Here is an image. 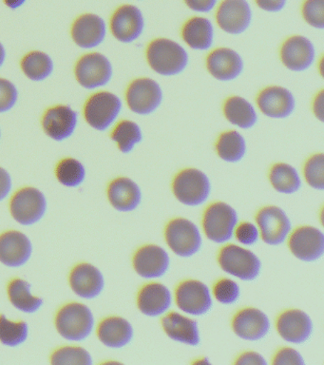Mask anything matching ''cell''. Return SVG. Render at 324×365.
<instances>
[{
  "label": "cell",
  "mask_w": 324,
  "mask_h": 365,
  "mask_svg": "<svg viewBox=\"0 0 324 365\" xmlns=\"http://www.w3.org/2000/svg\"><path fill=\"white\" fill-rule=\"evenodd\" d=\"M281 63L293 73L310 70L317 58V48L307 36L296 34L284 40L280 48Z\"/></svg>",
  "instance_id": "30bf717a"
},
{
  "label": "cell",
  "mask_w": 324,
  "mask_h": 365,
  "mask_svg": "<svg viewBox=\"0 0 324 365\" xmlns=\"http://www.w3.org/2000/svg\"><path fill=\"white\" fill-rule=\"evenodd\" d=\"M324 91L320 90L315 94L312 102V111L315 118L323 123L324 121Z\"/></svg>",
  "instance_id": "f907efd6"
},
{
  "label": "cell",
  "mask_w": 324,
  "mask_h": 365,
  "mask_svg": "<svg viewBox=\"0 0 324 365\" xmlns=\"http://www.w3.org/2000/svg\"><path fill=\"white\" fill-rule=\"evenodd\" d=\"M78 114L70 106L58 105L50 108L42 119L45 133L55 141H64L75 133Z\"/></svg>",
  "instance_id": "603a6c76"
},
{
  "label": "cell",
  "mask_w": 324,
  "mask_h": 365,
  "mask_svg": "<svg viewBox=\"0 0 324 365\" xmlns=\"http://www.w3.org/2000/svg\"><path fill=\"white\" fill-rule=\"evenodd\" d=\"M29 335V327L25 322H13L0 315V342L9 347L24 344Z\"/></svg>",
  "instance_id": "74e56055"
},
{
  "label": "cell",
  "mask_w": 324,
  "mask_h": 365,
  "mask_svg": "<svg viewBox=\"0 0 324 365\" xmlns=\"http://www.w3.org/2000/svg\"><path fill=\"white\" fill-rule=\"evenodd\" d=\"M53 59L43 51H35L29 53L21 61V68L25 76L33 81H43L53 73Z\"/></svg>",
  "instance_id": "d590c367"
},
{
  "label": "cell",
  "mask_w": 324,
  "mask_h": 365,
  "mask_svg": "<svg viewBox=\"0 0 324 365\" xmlns=\"http://www.w3.org/2000/svg\"><path fill=\"white\" fill-rule=\"evenodd\" d=\"M19 91L8 79L0 78V113L12 110L18 102Z\"/></svg>",
  "instance_id": "7bdbcfd3"
},
{
  "label": "cell",
  "mask_w": 324,
  "mask_h": 365,
  "mask_svg": "<svg viewBox=\"0 0 324 365\" xmlns=\"http://www.w3.org/2000/svg\"><path fill=\"white\" fill-rule=\"evenodd\" d=\"M70 288L80 298L92 299L100 295L105 287L103 274L95 265L79 264L73 268L69 278Z\"/></svg>",
  "instance_id": "cb8c5ba5"
},
{
  "label": "cell",
  "mask_w": 324,
  "mask_h": 365,
  "mask_svg": "<svg viewBox=\"0 0 324 365\" xmlns=\"http://www.w3.org/2000/svg\"><path fill=\"white\" fill-rule=\"evenodd\" d=\"M172 192L181 204L199 207L204 204L211 194V182L204 171L187 168L179 171L172 180Z\"/></svg>",
  "instance_id": "3957f363"
},
{
  "label": "cell",
  "mask_w": 324,
  "mask_h": 365,
  "mask_svg": "<svg viewBox=\"0 0 324 365\" xmlns=\"http://www.w3.org/2000/svg\"><path fill=\"white\" fill-rule=\"evenodd\" d=\"M5 4L12 10H16L26 2V0H4Z\"/></svg>",
  "instance_id": "816d5d0a"
},
{
  "label": "cell",
  "mask_w": 324,
  "mask_h": 365,
  "mask_svg": "<svg viewBox=\"0 0 324 365\" xmlns=\"http://www.w3.org/2000/svg\"><path fill=\"white\" fill-rule=\"evenodd\" d=\"M135 331L132 324L122 317H109L104 319L98 327L99 341L107 347L123 348L132 341Z\"/></svg>",
  "instance_id": "4dcf8cb0"
},
{
  "label": "cell",
  "mask_w": 324,
  "mask_h": 365,
  "mask_svg": "<svg viewBox=\"0 0 324 365\" xmlns=\"http://www.w3.org/2000/svg\"><path fill=\"white\" fill-rule=\"evenodd\" d=\"M146 21L143 11L132 4L122 5L110 19L113 37L124 44L135 42L143 36Z\"/></svg>",
  "instance_id": "2e32d148"
},
{
  "label": "cell",
  "mask_w": 324,
  "mask_h": 365,
  "mask_svg": "<svg viewBox=\"0 0 324 365\" xmlns=\"http://www.w3.org/2000/svg\"><path fill=\"white\" fill-rule=\"evenodd\" d=\"M32 253V242L21 231L9 230L0 235V262L6 267H23Z\"/></svg>",
  "instance_id": "7402d4cb"
},
{
  "label": "cell",
  "mask_w": 324,
  "mask_h": 365,
  "mask_svg": "<svg viewBox=\"0 0 324 365\" xmlns=\"http://www.w3.org/2000/svg\"><path fill=\"white\" fill-rule=\"evenodd\" d=\"M0 137H1V131H0Z\"/></svg>",
  "instance_id": "db71d44e"
},
{
  "label": "cell",
  "mask_w": 324,
  "mask_h": 365,
  "mask_svg": "<svg viewBox=\"0 0 324 365\" xmlns=\"http://www.w3.org/2000/svg\"><path fill=\"white\" fill-rule=\"evenodd\" d=\"M55 322L59 335L65 339L81 341L92 334L95 327V317L87 305L70 302L58 311Z\"/></svg>",
  "instance_id": "7a4b0ae2"
},
{
  "label": "cell",
  "mask_w": 324,
  "mask_h": 365,
  "mask_svg": "<svg viewBox=\"0 0 324 365\" xmlns=\"http://www.w3.org/2000/svg\"><path fill=\"white\" fill-rule=\"evenodd\" d=\"M5 58H6V51H5L4 46L0 42V68L4 66Z\"/></svg>",
  "instance_id": "f5cc1de1"
},
{
  "label": "cell",
  "mask_w": 324,
  "mask_h": 365,
  "mask_svg": "<svg viewBox=\"0 0 324 365\" xmlns=\"http://www.w3.org/2000/svg\"><path fill=\"white\" fill-rule=\"evenodd\" d=\"M234 235L239 242L244 245H253L260 238L258 228L250 222H241L236 225Z\"/></svg>",
  "instance_id": "ee69618b"
},
{
  "label": "cell",
  "mask_w": 324,
  "mask_h": 365,
  "mask_svg": "<svg viewBox=\"0 0 324 365\" xmlns=\"http://www.w3.org/2000/svg\"><path fill=\"white\" fill-rule=\"evenodd\" d=\"M56 176L65 187H79L86 178V168L78 159L65 158L56 165Z\"/></svg>",
  "instance_id": "8d00e7d4"
},
{
  "label": "cell",
  "mask_w": 324,
  "mask_h": 365,
  "mask_svg": "<svg viewBox=\"0 0 324 365\" xmlns=\"http://www.w3.org/2000/svg\"><path fill=\"white\" fill-rule=\"evenodd\" d=\"M122 108L120 97L110 91H99L93 94L85 104V119L95 130L105 131L115 124Z\"/></svg>",
  "instance_id": "ba28073f"
},
{
  "label": "cell",
  "mask_w": 324,
  "mask_h": 365,
  "mask_svg": "<svg viewBox=\"0 0 324 365\" xmlns=\"http://www.w3.org/2000/svg\"><path fill=\"white\" fill-rule=\"evenodd\" d=\"M261 240L268 245L283 244L291 232V221L286 211L276 205L261 207L256 214Z\"/></svg>",
  "instance_id": "5bb4252c"
},
{
  "label": "cell",
  "mask_w": 324,
  "mask_h": 365,
  "mask_svg": "<svg viewBox=\"0 0 324 365\" xmlns=\"http://www.w3.org/2000/svg\"><path fill=\"white\" fill-rule=\"evenodd\" d=\"M147 65L158 76H180L189 65V53L180 43L167 37H157L147 44Z\"/></svg>",
  "instance_id": "6da1fadb"
},
{
  "label": "cell",
  "mask_w": 324,
  "mask_h": 365,
  "mask_svg": "<svg viewBox=\"0 0 324 365\" xmlns=\"http://www.w3.org/2000/svg\"><path fill=\"white\" fill-rule=\"evenodd\" d=\"M137 1H141V0H137Z\"/></svg>",
  "instance_id": "11a10c76"
},
{
  "label": "cell",
  "mask_w": 324,
  "mask_h": 365,
  "mask_svg": "<svg viewBox=\"0 0 324 365\" xmlns=\"http://www.w3.org/2000/svg\"><path fill=\"white\" fill-rule=\"evenodd\" d=\"M253 13L247 0H223L216 11V23L224 33L240 36L251 26Z\"/></svg>",
  "instance_id": "9a60e30c"
},
{
  "label": "cell",
  "mask_w": 324,
  "mask_h": 365,
  "mask_svg": "<svg viewBox=\"0 0 324 365\" xmlns=\"http://www.w3.org/2000/svg\"><path fill=\"white\" fill-rule=\"evenodd\" d=\"M75 73L82 87L95 90L109 84L113 78V68L112 62L104 54L90 53L78 60Z\"/></svg>",
  "instance_id": "7c38bea8"
},
{
  "label": "cell",
  "mask_w": 324,
  "mask_h": 365,
  "mask_svg": "<svg viewBox=\"0 0 324 365\" xmlns=\"http://www.w3.org/2000/svg\"><path fill=\"white\" fill-rule=\"evenodd\" d=\"M258 7L266 13H278L283 11L287 4V0H255Z\"/></svg>",
  "instance_id": "c3c4849f"
},
{
  "label": "cell",
  "mask_w": 324,
  "mask_h": 365,
  "mask_svg": "<svg viewBox=\"0 0 324 365\" xmlns=\"http://www.w3.org/2000/svg\"><path fill=\"white\" fill-rule=\"evenodd\" d=\"M126 102L133 113L140 116L152 115L163 104V88L157 80L139 77L127 86Z\"/></svg>",
  "instance_id": "5b68a950"
},
{
  "label": "cell",
  "mask_w": 324,
  "mask_h": 365,
  "mask_svg": "<svg viewBox=\"0 0 324 365\" xmlns=\"http://www.w3.org/2000/svg\"><path fill=\"white\" fill-rule=\"evenodd\" d=\"M13 218L22 225L36 224L47 211V200L41 190L28 187L16 191L10 202Z\"/></svg>",
  "instance_id": "9c48e42d"
},
{
  "label": "cell",
  "mask_w": 324,
  "mask_h": 365,
  "mask_svg": "<svg viewBox=\"0 0 324 365\" xmlns=\"http://www.w3.org/2000/svg\"><path fill=\"white\" fill-rule=\"evenodd\" d=\"M270 327L271 324L266 314L255 307L239 310L231 322L233 332L244 341H260L268 334Z\"/></svg>",
  "instance_id": "d6986e66"
},
{
  "label": "cell",
  "mask_w": 324,
  "mask_h": 365,
  "mask_svg": "<svg viewBox=\"0 0 324 365\" xmlns=\"http://www.w3.org/2000/svg\"><path fill=\"white\" fill-rule=\"evenodd\" d=\"M110 137L117 145L119 150L127 154L132 153L143 141L144 134L138 123L126 119L116 124Z\"/></svg>",
  "instance_id": "e575fe53"
},
{
  "label": "cell",
  "mask_w": 324,
  "mask_h": 365,
  "mask_svg": "<svg viewBox=\"0 0 324 365\" xmlns=\"http://www.w3.org/2000/svg\"><path fill=\"white\" fill-rule=\"evenodd\" d=\"M236 365H266V359L254 351L241 353L234 361Z\"/></svg>",
  "instance_id": "7dc6e473"
},
{
  "label": "cell",
  "mask_w": 324,
  "mask_h": 365,
  "mask_svg": "<svg viewBox=\"0 0 324 365\" xmlns=\"http://www.w3.org/2000/svg\"><path fill=\"white\" fill-rule=\"evenodd\" d=\"M179 309L192 316H202L211 309L213 301L209 287L198 279L181 282L175 289Z\"/></svg>",
  "instance_id": "4fadbf2b"
},
{
  "label": "cell",
  "mask_w": 324,
  "mask_h": 365,
  "mask_svg": "<svg viewBox=\"0 0 324 365\" xmlns=\"http://www.w3.org/2000/svg\"><path fill=\"white\" fill-rule=\"evenodd\" d=\"M276 329L284 341L293 344H303L312 335L313 322L304 311L288 309L278 316Z\"/></svg>",
  "instance_id": "ffe728a7"
},
{
  "label": "cell",
  "mask_w": 324,
  "mask_h": 365,
  "mask_svg": "<svg viewBox=\"0 0 324 365\" xmlns=\"http://www.w3.org/2000/svg\"><path fill=\"white\" fill-rule=\"evenodd\" d=\"M303 356L292 347H283L273 356V365H304Z\"/></svg>",
  "instance_id": "f6af8a7d"
},
{
  "label": "cell",
  "mask_w": 324,
  "mask_h": 365,
  "mask_svg": "<svg viewBox=\"0 0 324 365\" xmlns=\"http://www.w3.org/2000/svg\"><path fill=\"white\" fill-rule=\"evenodd\" d=\"M218 262L224 272L241 281H254L261 273V259L251 250L240 245H224L219 251Z\"/></svg>",
  "instance_id": "277c9868"
},
{
  "label": "cell",
  "mask_w": 324,
  "mask_h": 365,
  "mask_svg": "<svg viewBox=\"0 0 324 365\" xmlns=\"http://www.w3.org/2000/svg\"><path fill=\"white\" fill-rule=\"evenodd\" d=\"M212 293L219 302L229 305L235 304L240 298L241 288L233 279L223 278L213 285Z\"/></svg>",
  "instance_id": "60d3db41"
},
{
  "label": "cell",
  "mask_w": 324,
  "mask_h": 365,
  "mask_svg": "<svg viewBox=\"0 0 324 365\" xmlns=\"http://www.w3.org/2000/svg\"><path fill=\"white\" fill-rule=\"evenodd\" d=\"M164 240L173 253L183 258L194 256L203 244L197 225L186 218L170 220L164 227Z\"/></svg>",
  "instance_id": "52a82bcc"
},
{
  "label": "cell",
  "mask_w": 324,
  "mask_h": 365,
  "mask_svg": "<svg viewBox=\"0 0 324 365\" xmlns=\"http://www.w3.org/2000/svg\"><path fill=\"white\" fill-rule=\"evenodd\" d=\"M206 67L213 78L220 82H231L243 74L244 61L234 48L218 47L207 54Z\"/></svg>",
  "instance_id": "e0dca14e"
},
{
  "label": "cell",
  "mask_w": 324,
  "mask_h": 365,
  "mask_svg": "<svg viewBox=\"0 0 324 365\" xmlns=\"http://www.w3.org/2000/svg\"><path fill=\"white\" fill-rule=\"evenodd\" d=\"M51 364L53 365H90L93 359L86 349L80 346H64L58 348L51 356Z\"/></svg>",
  "instance_id": "f35d334b"
},
{
  "label": "cell",
  "mask_w": 324,
  "mask_h": 365,
  "mask_svg": "<svg viewBox=\"0 0 324 365\" xmlns=\"http://www.w3.org/2000/svg\"><path fill=\"white\" fill-rule=\"evenodd\" d=\"M223 113L226 121L239 130H251L258 122L257 108L241 96L227 97L224 102Z\"/></svg>",
  "instance_id": "f546056e"
},
{
  "label": "cell",
  "mask_w": 324,
  "mask_h": 365,
  "mask_svg": "<svg viewBox=\"0 0 324 365\" xmlns=\"http://www.w3.org/2000/svg\"><path fill=\"white\" fill-rule=\"evenodd\" d=\"M304 179L315 190H324V155L315 153L310 156L303 165Z\"/></svg>",
  "instance_id": "ab89813d"
},
{
  "label": "cell",
  "mask_w": 324,
  "mask_h": 365,
  "mask_svg": "<svg viewBox=\"0 0 324 365\" xmlns=\"http://www.w3.org/2000/svg\"><path fill=\"white\" fill-rule=\"evenodd\" d=\"M304 21L310 27L323 30L324 29V0H305L301 7Z\"/></svg>",
  "instance_id": "b9f144b4"
},
{
  "label": "cell",
  "mask_w": 324,
  "mask_h": 365,
  "mask_svg": "<svg viewBox=\"0 0 324 365\" xmlns=\"http://www.w3.org/2000/svg\"><path fill=\"white\" fill-rule=\"evenodd\" d=\"M268 179L278 193L294 194L301 190V178L297 168L287 163H276L270 168Z\"/></svg>",
  "instance_id": "836d02e7"
},
{
  "label": "cell",
  "mask_w": 324,
  "mask_h": 365,
  "mask_svg": "<svg viewBox=\"0 0 324 365\" xmlns=\"http://www.w3.org/2000/svg\"><path fill=\"white\" fill-rule=\"evenodd\" d=\"M132 265L135 272L142 278H161L169 270L170 259L163 247L156 245H145L136 250Z\"/></svg>",
  "instance_id": "44dd1931"
},
{
  "label": "cell",
  "mask_w": 324,
  "mask_h": 365,
  "mask_svg": "<svg viewBox=\"0 0 324 365\" xmlns=\"http://www.w3.org/2000/svg\"><path fill=\"white\" fill-rule=\"evenodd\" d=\"M161 324L164 333L172 341L189 346H197L200 344L198 322L194 319L172 311L162 319Z\"/></svg>",
  "instance_id": "f1b7e54d"
},
{
  "label": "cell",
  "mask_w": 324,
  "mask_h": 365,
  "mask_svg": "<svg viewBox=\"0 0 324 365\" xmlns=\"http://www.w3.org/2000/svg\"><path fill=\"white\" fill-rule=\"evenodd\" d=\"M13 182L10 173L0 167V202L4 201L12 190Z\"/></svg>",
  "instance_id": "681fc988"
},
{
  "label": "cell",
  "mask_w": 324,
  "mask_h": 365,
  "mask_svg": "<svg viewBox=\"0 0 324 365\" xmlns=\"http://www.w3.org/2000/svg\"><path fill=\"white\" fill-rule=\"evenodd\" d=\"M106 22L98 14H83L75 20L72 27L73 41L82 48L98 47L106 38Z\"/></svg>",
  "instance_id": "d4e9b609"
},
{
  "label": "cell",
  "mask_w": 324,
  "mask_h": 365,
  "mask_svg": "<svg viewBox=\"0 0 324 365\" xmlns=\"http://www.w3.org/2000/svg\"><path fill=\"white\" fill-rule=\"evenodd\" d=\"M288 247L300 261H318L324 253V234L311 225L298 227L289 235Z\"/></svg>",
  "instance_id": "ac0fdd59"
},
{
  "label": "cell",
  "mask_w": 324,
  "mask_h": 365,
  "mask_svg": "<svg viewBox=\"0 0 324 365\" xmlns=\"http://www.w3.org/2000/svg\"><path fill=\"white\" fill-rule=\"evenodd\" d=\"M110 205L120 212L135 210L142 202V190L137 182L127 177H118L110 182L107 190Z\"/></svg>",
  "instance_id": "484cf974"
},
{
  "label": "cell",
  "mask_w": 324,
  "mask_h": 365,
  "mask_svg": "<svg viewBox=\"0 0 324 365\" xmlns=\"http://www.w3.org/2000/svg\"><path fill=\"white\" fill-rule=\"evenodd\" d=\"M172 304V292L160 282H149L143 285L137 295V307L142 314L158 317L166 313Z\"/></svg>",
  "instance_id": "4316f807"
},
{
  "label": "cell",
  "mask_w": 324,
  "mask_h": 365,
  "mask_svg": "<svg viewBox=\"0 0 324 365\" xmlns=\"http://www.w3.org/2000/svg\"><path fill=\"white\" fill-rule=\"evenodd\" d=\"M7 292L11 304L21 312L36 313L43 305V299L31 293V284L25 279H12L8 284Z\"/></svg>",
  "instance_id": "d6a6232c"
},
{
  "label": "cell",
  "mask_w": 324,
  "mask_h": 365,
  "mask_svg": "<svg viewBox=\"0 0 324 365\" xmlns=\"http://www.w3.org/2000/svg\"><path fill=\"white\" fill-rule=\"evenodd\" d=\"M182 39L193 51H207L215 41V28L211 20L204 16H193L182 27Z\"/></svg>",
  "instance_id": "83f0119b"
},
{
  "label": "cell",
  "mask_w": 324,
  "mask_h": 365,
  "mask_svg": "<svg viewBox=\"0 0 324 365\" xmlns=\"http://www.w3.org/2000/svg\"><path fill=\"white\" fill-rule=\"evenodd\" d=\"M202 225L207 239L216 244H224L234 236L238 214L226 202H212L204 210Z\"/></svg>",
  "instance_id": "8992f818"
},
{
  "label": "cell",
  "mask_w": 324,
  "mask_h": 365,
  "mask_svg": "<svg viewBox=\"0 0 324 365\" xmlns=\"http://www.w3.org/2000/svg\"><path fill=\"white\" fill-rule=\"evenodd\" d=\"M215 150L219 158L226 163L241 162L246 156L247 143L241 131L230 130L224 131L215 143Z\"/></svg>",
  "instance_id": "1f68e13d"
},
{
  "label": "cell",
  "mask_w": 324,
  "mask_h": 365,
  "mask_svg": "<svg viewBox=\"0 0 324 365\" xmlns=\"http://www.w3.org/2000/svg\"><path fill=\"white\" fill-rule=\"evenodd\" d=\"M258 110L268 118L283 120L294 114L297 100L289 88L283 86H267L256 97Z\"/></svg>",
  "instance_id": "8fae6325"
},
{
  "label": "cell",
  "mask_w": 324,
  "mask_h": 365,
  "mask_svg": "<svg viewBox=\"0 0 324 365\" xmlns=\"http://www.w3.org/2000/svg\"><path fill=\"white\" fill-rule=\"evenodd\" d=\"M187 7L195 13L207 14L214 10L218 0H184Z\"/></svg>",
  "instance_id": "bcb514c9"
}]
</instances>
